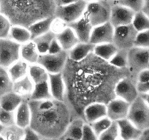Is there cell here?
Listing matches in <instances>:
<instances>
[{
    "mask_svg": "<svg viewBox=\"0 0 149 140\" xmlns=\"http://www.w3.org/2000/svg\"><path fill=\"white\" fill-rule=\"evenodd\" d=\"M98 139L99 140H121L117 123L113 122L112 125L107 130L99 136Z\"/></svg>",
    "mask_w": 149,
    "mask_h": 140,
    "instance_id": "8d00e7d4",
    "label": "cell"
},
{
    "mask_svg": "<svg viewBox=\"0 0 149 140\" xmlns=\"http://www.w3.org/2000/svg\"><path fill=\"white\" fill-rule=\"evenodd\" d=\"M68 60V53L63 51L56 54L40 55L37 64L43 67L49 74L61 73Z\"/></svg>",
    "mask_w": 149,
    "mask_h": 140,
    "instance_id": "30bf717a",
    "label": "cell"
},
{
    "mask_svg": "<svg viewBox=\"0 0 149 140\" xmlns=\"http://www.w3.org/2000/svg\"><path fill=\"white\" fill-rule=\"evenodd\" d=\"M80 140H99L98 136L94 133L89 124L86 123L84 125L83 134Z\"/></svg>",
    "mask_w": 149,
    "mask_h": 140,
    "instance_id": "ee69618b",
    "label": "cell"
},
{
    "mask_svg": "<svg viewBox=\"0 0 149 140\" xmlns=\"http://www.w3.org/2000/svg\"><path fill=\"white\" fill-rule=\"evenodd\" d=\"M94 46L91 42H79L68 53V58L74 61L84 59L94 52Z\"/></svg>",
    "mask_w": 149,
    "mask_h": 140,
    "instance_id": "7402d4cb",
    "label": "cell"
},
{
    "mask_svg": "<svg viewBox=\"0 0 149 140\" xmlns=\"http://www.w3.org/2000/svg\"><path fill=\"white\" fill-rule=\"evenodd\" d=\"M112 123H113V121L108 117L106 116L104 118H102L101 119L98 120V121H95V122L89 124V125H91V128L94 131V133L99 137L102 133H103L105 130H107L112 125Z\"/></svg>",
    "mask_w": 149,
    "mask_h": 140,
    "instance_id": "74e56055",
    "label": "cell"
},
{
    "mask_svg": "<svg viewBox=\"0 0 149 140\" xmlns=\"http://www.w3.org/2000/svg\"><path fill=\"white\" fill-rule=\"evenodd\" d=\"M15 125L21 128H28L30 126L31 119V110L28 100H24L15 111Z\"/></svg>",
    "mask_w": 149,
    "mask_h": 140,
    "instance_id": "d6986e66",
    "label": "cell"
},
{
    "mask_svg": "<svg viewBox=\"0 0 149 140\" xmlns=\"http://www.w3.org/2000/svg\"><path fill=\"white\" fill-rule=\"evenodd\" d=\"M28 75L34 84L46 82L49 78V73L47 70L39 64H30Z\"/></svg>",
    "mask_w": 149,
    "mask_h": 140,
    "instance_id": "83f0119b",
    "label": "cell"
},
{
    "mask_svg": "<svg viewBox=\"0 0 149 140\" xmlns=\"http://www.w3.org/2000/svg\"><path fill=\"white\" fill-rule=\"evenodd\" d=\"M147 68H149V49L134 46L128 50L127 69L133 79Z\"/></svg>",
    "mask_w": 149,
    "mask_h": 140,
    "instance_id": "8992f818",
    "label": "cell"
},
{
    "mask_svg": "<svg viewBox=\"0 0 149 140\" xmlns=\"http://www.w3.org/2000/svg\"><path fill=\"white\" fill-rule=\"evenodd\" d=\"M54 0H0V12L13 26L29 27L42 18L54 16Z\"/></svg>",
    "mask_w": 149,
    "mask_h": 140,
    "instance_id": "3957f363",
    "label": "cell"
},
{
    "mask_svg": "<svg viewBox=\"0 0 149 140\" xmlns=\"http://www.w3.org/2000/svg\"><path fill=\"white\" fill-rule=\"evenodd\" d=\"M1 134L5 140H23L24 137V128H21L17 125H13L4 128Z\"/></svg>",
    "mask_w": 149,
    "mask_h": 140,
    "instance_id": "836d02e7",
    "label": "cell"
},
{
    "mask_svg": "<svg viewBox=\"0 0 149 140\" xmlns=\"http://www.w3.org/2000/svg\"><path fill=\"white\" fill-rule=\"evenodd\" d=\"M0 10H1V8H0Z\"/></svg>",
    "mask_w": 149,
    "mask_h": 140,
    "instance_id": "680465c9",
    "label": "cell"
},
{
    "mask_svg": "<svg viewBox=\"0 0 149 140\" xmlns=\"http://www.w3.org/2000/svg\"><path fill=\"white\" fill-rule=\"evenodd\" d=\"M117 3L137 12L143 10L144 0H119Z\"/></svg>",
    "mask_w": 149,
    "mask_h": 140,
    "instance_id": "60d3db41",
    "label": "cell"
},
{
    "mask_svg": "<svg viewBox=\"0 0 149 140\" xmlns=\"http://www.w3.org/2000/svg\"><path fill=\"white\" fill-rule=\"evenodd\" d=\"M109 62L111 65L116 67V68L127 69V66H128V50L118 49Z\"/></svg>",
    "mask_w": 149,
    "mask_h": 140,
    "instance_id": "d590c367",
    "label": "cell"
},
{
    "mask_svg": "<svg viewBox=\"0 0 149 140\" xmlns=\"http://www.w3.org/2000/svg\"><path fill=\"white\" fill-rule=\"evenodd\" d=\"M118 50V48L113 42H110V43L100 44V45H95L93 53L99 58L104 61H110V60L113 58Z\"/></svg>",
    "mask_w": 149,
    "mask_h": 140,
    "instance_id": "4dcf8cb0",
    "label": "cell"
},
{
    "mask_svg": "<svg viewBox=\"0 0 149 140\" xmlns=\"http://www.w3.org/2000/svg\"><path fill=\"white\" fill-rule=\"evenodd\" d=\"M40 54L39 53L35 43L33 40H30L21 45L20 55L21 59L24 60L29 64H37Z\"/></svg>",
    "mask_w": 149,
    "mask_h": 140,
    "instance_id": "603a6c76",
    "label": "cell"
},
{
    "mask_svg": "<svg viewBox=\"0 0 149 140\" xmlns=\"http://www.w3.org/2000/svg\"><path fill=\"white\" fill-rule=\"evenodd\" d=\"M56 38L59 42L63 51L66 52H69L80 42L76 34L69 26L64 31L56 35Z\"/></svg>",
    "mask_w": 149,
    "mask_h": 140,
    "instance_id": "ffe728a7",
    "label": "cell"
},
{
    "mask_svg": "<svg viewBox=\"0 0 149 140\" xmlns=\"http://www.w3.org/2000/svg\"><path fill=\"white\" fill-rule=\"evenodd\" d=\"M0 124L4 128L15 125V112H10L0 108Z\"/></svg>",
    "mask_w": 149,
    "mask_h": 140,
    "instance_id": "f35d334b",
    "label": "cell"
},
{
    "mask_svg": "<svg viewBox=\"0 0 149 140\" xmlns=\"http://www.w3.org/2000/svg\"><path fill=\"white\" fill-rule=\"evenodd\" d=\"M137 140H149V128L142 131Z\"/></svg>",
    "mask_w": 149,
    "mask_h": 140,
    "instance_id": "681fc988",
    "label": "cell"
},
{
    "mask_svg": "<svg viewBox=\"0 0 149 140\" xmlns=\"http://www.w3.org/2000/svg\"><path fill=\"white\" fill-rule=\"evenodd\" d=\"M110 1H111V2H117L118 1H119V0H110Z\"/></svg>",
    "mask_w": 149,
    "mask_h": 140,
    "instance_id": "6f0895ef",
    "label": "cell"
},
{
    "mask_svg": "<svg viewBox=\"0 0 149 140\" xmlns=\"http://www.w3.org/2000/svg\"><path fill=\"white\" fill-rule=\"evenodd\" d=\"M3 128H4V127L2 126V125H1V124H0V134L2 133V130H3Z\"/></svg>",
    "mask_w": 149,
    "mask_h": 140,
    "instance_id": "11a10c76",
    "label": "cell"
},
{
    "mask_svg": "<svg viewBox=\"0 0 149 140\" xmlns=\"http://www.w3.org/2000/svg\"><path fill=\"white\" fill-rule=\"evenodd\" d=\"M85 123V121L82 118H79V117L74 118L70 121L65 131L61 136L69 137L74 140H80L82 137L83 130H84Z\"/></svg>",
    "mask_w": 149,
    "mask_h": 140,
    "instance_id": "cb8c5ba5",
    "label": "cell"
},
{
    "mask_svg": "<svg viewBox=\"0 0 149 140\" xmlns=\"http://www.w3.org/2000/svg\"><path fill=\"white\" fill-rule=\"evenodd\" d=\"M42 137L34 131L31 127L24 129V137L23 140H41Z\"/></svg>",
    "mask_w": 149,
    "mask_h": 140,
    "instance_id": "f6af8a7d",
    "label": "cell"
},
{
    "mask_svg": "<svg viewBox=\"0 0 149 140\" xmlns=\"http://www.w3.org/2000/svg\"><path fill=\"white\" fill-rule=\"evenodd\" d=\"M54 18V16H50L48 18H42L28 27L29 31L31 34V40L35 39L51 31V24Z\"/></svg>",
    "mask_w": 149,
    "mask_h": 140,
    "instance_id": "d4e9b609",
    "label": "cell"
},
{
    "mask_svg": "<svg viewBox=\"0 0 149 140\" xmlns=\"http://www.w3.org/2000/svg\"><path fill=\"white\" fill-rule=\"evenodd\" d=\"M114 28L110 21L94 26L89 42L94 45L113 42Z\"/></svg>",
    "mask_w": 149,
    "mask_h": 140,
    "instance_id": "5bb4252c",
    "label": "cell"
},
{
    "mask_svg": "<svg viewBox=\"0 0 149 140\" xmlns=\"http://www.w3.org/2000/svg\"><path fill=\"white\" fill-rule=\"evenodd\" d=\"M142 11L149 18V0H144V5Z\"/></svg>",
    "mask_w": 149,
    "mask_h": 140,
    "instance_id": "f907efd6",
    "label": "cell"
},
{
    "mask_svg": "<svg viewBox=\"0 0 149 140\" xmlns=\"http://www.w3.org/2000/svg\"><path fill=\"white\" fill-rule=\"evenodd\" d=\"M79 0H54L55 5L56 7L58 6H64V5L72 4L74 2H76Z\"/></svg>",
    "mask_w": 149,
    "mask_h": 140,
    "instance_id": "c3c4849f",
    "label": "cell"
},
{
    "mask_svg": "<svg viewBox=\"0 0 149 140\" xmlns=\"http://www.w3.org/2000/svg\"><path fill=\"white\" fill-rule=\"evenodd\" d=\"M34 84L27 75L22 79L13 82L12 91L20 96L23 99L29 101L34 89Z\"/></svg>",
    "mask_w": 149,
    "mask_h": 140,
    "instance_id": "44dd1931",
    "label": "cell"
},
{
    "mask_svg": "<svg viewBox=\"0 0 149 140\" xmlns=\"http://www.w3.org/2000/svg\"><path fill=\"white\" fill-rule=\"evenodd\" d=\"M127 118L141 131L149 128V106L140 96L130 104Z\"/></svg>",
    "mask_w": 149,
    "mask_h": 140,
    "instance_id": "5b68a950",
    "label": "cell"
},
{
    "mask_svg": "<svg viewBox=\"0 0 149 140\" xmlns=\"http://www.w3.org/2000/svg\"><path fill=\"white\" fill-rule=\"evenodd\" d=\"M61 51H63L62 48H61V46L60 45L59 42H58L56 38L55 37V39L52 41L51 45H50V48H49V50H48V53L56 54V53H58L61 52Z\"/></svg>",
    "mask_w": 149,
    "mask_h": 140,
    "instance_id": "bcb514c9",
    "label": "cell"
},
{
    "mask_svg": "<svg viewBox=\"0 0 149 140\" xmlns=\"http://www.w3.org/2000/svg\"><path fill=\"white\" fill-rule=\"evenodd\" d=\"M135 12L132 10L117 3L113 2L111 8L110 22L115 27L128 25L132 23Z\"/></svg>",
    "mask_w": 149,
    "mask_h": 140,
    "instance_id": "7c38bea8",
    "label": "cell"
},
{
    "mask_svg": "<svg viewBox=\"0 0 149 140\" xmlns=\"http://www.w3.org/2000/svg\"><path fill=\"white\" fill-rule=\"evenodd\" d=\"M85 2H86L87 3H89V2H99V1H102V0H84Z\"/></svg>",
    "mask_w": 149,
    "mask_h": 140,
    "instance_id": "db71d44e",
    "label": "cell"
},
{
    "mask_svg": "<svg viewBox=\"0 0 149 140\" xmlns=\"http://www.w3.org/2000/svg\"><path fill=\"white\" fill-rule=\"evenodd\" d=\"M139 94H145L149 92V80L142 84H136Z\"/></svg>",
    "mask_w": 149,
    "mask_h": 140,
    "instance_id": "7dc6e473",
    "label": "cell"
},
{
    "mask_svg": "<svg viewBox=\"0 0 149 140\" xmlns=\"http://www.w3.org/2000/svg\"><path fill=\"white\" fill-rule=\"evenodd\" d=\"M113 3L110 0L87 3L85 12L94 26L110 21Z\"/></svg>",
    "mask_w": 149,
    "mask_h": 140,
    "instance_id": "277c9868",
    "label": "cell"
},
{
    "mask_svg": "<svg viewBox=\"0 0 149 140\" xmlns=\"http://www.w3.org/2000/svg\"><path fill=\"white\" fill-rule=\"evenodd\" d=\"M61 73L66 85L65 101L79 118L90 104H107L116 97L118 81L125 77L132 78L128 69L116 68L94 53L79 61L68 58Z\"/></svg>",
    "mask_w": 149,
    "mask_h": 140,
    "instance_id": "6da1fadb",
    "label": "cell"
},
{
    "mask_svg": "<svg viewBox=\"0 0 149 140\" xmlns=\"http://www.w3.org/2000/svg\"><path fill=\"white\" fill-rule=\"evenodd\" d=\"M140 96L142 97V98L144 100L145 102L149 106V92L145 93V94H140Z\"/></svg>",
    "mask_w": 149,
    "mask_h": 140,
    "instance_id": "816d5d0a",
    "label": "cell"
},
{
    "mask_svg": "<svg viewBox=\"0 0 149 140\" xmlns=\"http://www.w3.org/2000/svg\"><path fill=\"white\" fill-rule=\"evenodd\" d=\"M48 84L54 99L65 101L66 85L62 73L49 74Z\"/></svg>",
    "mask_w": 149,
    "mask_h": 140,
    "instance_id": "2e32d148",
    "label": "cell"
},
{
    "mask_svg": "<svg viewBox=\"0 0 149 140\" xmlns=\"http://www.w3.org/2000/svg\"><path fill=\"white\" fill-rule=\"evenodd\" d=\"M24 100L18 94L13 91H10L0 96V108L10 112H15Z\"/></svg>",
    "mask_w": 149,
    "mask_h": 140,
    "instance_id": "484cf974",
    "label": "cell"
},
{
    "mask_svg": "<svg viewBox=\"0 0 149 140\" xmlns=\"http://www.w3.org/2000/svg\"><path fill=\"white\" fill-rule=\"evenodd\" d=\"M121 140H137L142 131L127 118L117 121Z\"/></svg>",
    "mask_w": 149,
    "mask_h": 140,
    "instance_id": "ac0fdd59",
    "label": "cell"
},
{
    "mask_svg": "<svg viewBox=\"0 0 149 140\" xmlns=\"http://www.w3.org/2000/svg\"><path fill=\"white\" fill-rule=\"evenodd\" d=\"M68 26L73 30L74 34H76L80 42H89L94 26L91 24L86 12H84V15L79 19L69 24Z\"/></svg>",
    "mask_w": 149,
    "mask_h": 140,
    "instance_id": "9a60e30c",
    "label": "cell"
},
{
    "mask_svg": "<svg viewBox=\"0 0 149 140\" xmlns=\"http://www.w3.org/2000/svg\"><path fill=\"white\" fill-rule=\"evenodd\" d=\"M0 140H5V138H4L2 136V134H0Z\"/></svg>",
    "mask_w": 149,
    "mask_h": 140,
    "instance_id": "9f6ffc18",
    "label": "cell"
},
{
    "mask_svg": "<svg viewBox=\"0 0 149 140\" xmlns=\"http://www.w3.org/2000/svg\"><path fill=\"white\" fill-rule=\"evenodd\" d=\"M56 35L51 31L45 34H42L41 36L32 40L35 43L37 51L40 55L48 53L52 41L55 39Z\"/></svg>",
    "mask_w": 149,
    "mask_h": 140,
    "instance_id": "1f68e13d",
    "label": "cell"
},
{
    "mask_svg": "<svg viewBox=\"0 0 149 140\" xmlns=\"http://www.w3.org/2000/svg\"><path fill=\"white\" fill-rule=\"evenodd\" d=\"M132 24L138 33L149 30V18L143 12H135Z\"/></svg>",
    "mask_w": 149,
    "mask_h": 140,
    "instance_id": "e575fe53",
    "label": "cell"
},
{
    "mask_svg": "<svg viewBox=\"0 0 149 140\" xmlns=\"http://www.w3.org/2000/svg\"><path fill=\"white\" fill-rule=\"evenodd\" d=\"M67 26H68V25L65 22H64L62 20L54 16L52 24H51V31L54 33L55 35H57L58 34L61 33V31H64Z\"/></svg>",
    "mask_w": 149,
    "mask_h": 140,
    "instance_id": "7bdbcfd3",
    "label": "cell"
},
{
    "mask_svg": "<svg viewBox=\"0 0 149 140\" xmlns=\"http://www.w3.org/2000/svg\"><path fill=\"white\" fill-rule=\"evenodd\" d=\"M29 64L22 59H19L16 62L8 67V74L13 82L25 78L28 75Z\"/></svg>",
    "mask_w": 149,
    "mask_h": 140,
    "instance_id": "4316f807",
    "label": "cell"
},
{
    "mask_svg": "<svg viewBox=\"0 0 149 140\" xmlns=\"http://www.w3.org/2000/svg\"><path fill=\"white\" fill-rule=\"evenodd\" d=\"M31 119L30 126L42 138H59L74 118L72 110L65 101L29 100Z\"/></svg>",
    "mask_w": 149,
    "mask_h": 140,
    "instance_id": "7a4b0ae2",
    "label": "cell"
},
{
    "mask_svg": "<svg viewBox=\"0 0 149 140\" xmlns=\"http://www.w3.org/2000/svg\"><path fill=\"white\" fill-rule=\"evenodd\" d=\"M12 26L13 24L8 18H7L2 12H0V39L9 37Z\"/></svg>",
    "mask_w": 149,
    "mask_h": 140,
    "instance_id": "ab89813d",
    "label": "cell"
},
{
    "mask_svg": "<svg viewBox=\"0 0 149 140\" xmlns=\"http://www.w3.org/2000/svg\"><path fill=\"white\" fill-rule=\"evenodd\" d=\"M116 97L131 104L140 96L135 80L131 77H125L120 80L115 88Z\"/></svg>",
    "mask_w": 149,
    "mask_h": 140,
    "instance_id": "8fae6325",
    "label": "cell"
},
{
    "mask_svg": "<svg viewBox=\"0 0 149 140\" xmlns=\"http://www.w3.org/2000/svg\"><path fill=\"white\" fill-rule=\"evenodd\" d=\"M135 46L149 49V30L138 33L136 39Z\"/></svg>",
    "mask_w": 149,
    "mask_h": 140,
    "instance_id": "b9f144b4",
    "label": "cell"
},
{
    "mask_svg": "<svg viewBox=\"0 0 149 140\" xmlns=\"http://www.w3.org/2000/svg\"><path fill=\"white\" fill-rule=\"evenodd\" d=\"M51 90H50L48 81L40 82V83L34 84V89H33L31 95L29 100L33 101H42V100L51 99Z\"/></svg>",
    "mask_w": 149,
    "mask_h": 140,
    "instance_id": "f1b7e54d",
    "label": "cell"
},
{
    "mask_svg": "<svg viewBox=\"0 0 149 140\" xmlns=\"http://www.w3.org/2000/svg\"><path fill=\"white\" fill-rule=\"evenodd\" d=\"M13 81L6 68L0 66V96L13 91Z\"/></svg>",
    "mask_w": 149,
    "mask_h": 140,
    "instance_id": "d6a6232c",
    "label": "cell"
},
{
    "mask_svg": "<svg viewBox=\"0 0 149 140\" xmlns=\"http://www.w3.org/2000/svg\"><path fill=\"white\" fill-rule=\"evenodd\" d=\"M107 116L113 122L127 118L130 104L124 100L115 97L107 104Z\"/></svg>",
    "mask_w": 149,
    "mask_h": 140,
    "instance_id": "4fadbf2b",
    "label": "cell"
},
{
    "mask_svg": "<svg viewBox=\"0 0 149 140\" xmlns=\"http://www.w3.org/2000/svg\"><path fill=\"white\" fill-rule=\"evenodd\" d=\"M41 140H60L59 138H42Z\"/></svg>",
    "mask_w": 149,
    "mask_h": 140,
    "instance_id": "f5cc1de1",
    "label": "cell"
},
{
    "mask_svg": "<svg viewBox=\"0 0 149 140\" xmlns=\"http://www.w3.org/2000/svg\"><path fill=\"white\" fill-rule=\"evenodd\" d=\"M8 38L18 42L20 45L32 40L28 28L21 26H13Z\"/></svg>",
    "mask_w": 149,
    "mask_h": 140,
    "instance_id": "f546056e",
    "label": "cell"
},
{
    "mask_svg": "<svg viewBox=\"0 0 149 140\" xmlns=\"http://www.w3.org/2000/svg\"><path fill=\"white\" fill-rule=\"evenodd\" d=\"M21 45L10 38L0 39V66L8 69L21 59Z\"/></svg>",
    "mask_w": 149,
    "mask_h": 140,
    "instance_id": "ba28073f",
    "label": "cell"
},
{
    "mask_svg": "<svg viewBox=\"0 0 149 140\" xmlns=\"http://www.w3.org/2000/svg\"><path fill=\"white\" fill-rule=\"evenodd\" d=\"M87 2L84 0H79L72 4L58 6L56 8L54 16L60 18L67 25L79 19L85 12Z\"/></svg>",
    "mask_w": 149,
    "mask_h": 140,
    "instance_id": "9c48e42d",
    "label": "cell"
},
{
    "mask_svg": "<svg viewBox=\"0 0 149 140\" xmlns=\"http://www.w3.org/2000/svg\"><path fill=\"white\" fill-rule=\"evenodd\" d=\"M138 32L132 24L115 27L113 43L118 49L130 50L135 46Z\"/></svg>",
    "mask_w": 149,
    "mask_h": 140,
    "instance_id": "52a82bcc",
    "label": "cell"
},
{
    "mask_svg": "<svg viewBox=\"0 0 149 140\" xmlns=\"http://www.w3.org/2000/svg\"><path fill=\"white\" fill-rule=\"evenodd\" d=\"M106 116L107 105L103 103L96 102L90 104L84 109L82 118L86 123L91 124Z\"/></svg>",
    "mask_w": 149,
    "mask_h": 140,
    "instance_id": "e0dca14e",
    "label": "cell"
}]
</instances>
